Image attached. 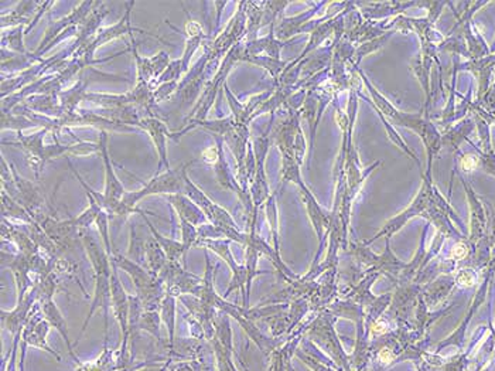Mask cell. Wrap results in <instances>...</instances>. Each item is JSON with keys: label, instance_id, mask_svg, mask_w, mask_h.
Here are the masks:
<instances>
[{"label": "cell", "instance_id": "6da1fadb", "mask_svg": "<svg viewBox=\"0 0 495 371\" xmlns=\"http://www.w3.org/2000/svg\"><path fill=\"white\" fill-rule=\"evenodd\" d=\"M198 159H194L191 162H187L179 168L170 169L167 172H163L160 175H156L152 177L142 189L135 190V191H127V194L123 196L122 203L127 206V208L134 214L138 213L139 208L136 206L149 196L155 194H162V196H169V194H177V193H184V177L187 175L188 168L195 163Z\"/></svg>", "mask_w": 495, "mask_h": 371}, {"label": "cell", "instance_id": "7a4b0ae2", "mask_svg": "<svg viewBox=\"0 0 495 371\" xmlns=\"http://www.w3.org/2000/svg\"><path fill=\"white\" fill-rule=\"evenodd\" d=\"M51 325L47 322V319L44 317L43 313V306L41 303L37 301L32 309L29 322L22 333V344H20V364H19V370L20 371H26V351L27 347H36L40 348L43 351H47L50 356H53L57 361H61V356L58 351L53 350L47 341V336L50 332Z\"/></svg>", "mask_w": 495, "mask_h": 371}, {"label": "cell", "instance_id": "3957f363", "mask_svg": "<svg viewBox=\"0 0 495 371\" xmlns=\"http://www.w3.org/2000/svg\"><path fill=\"white\" fill-rule=\"evenodd\" d=\"M34 221L41 225L46 234L57 244L61 254L72 249L79 238V229L74 227L70 220H58L51 214L40 211L33 215Z\"/></svg>", "mask_w": 495, "mask_h": 371}, {"label": "cell", "instance_id": "277c9868", "mask_svg": "<svg viewBox=\"0 0 495 371\" xmlns=\"http://www.w3.org/2000/svg\"><path fill=\"white\" fill-rule=\"evenodd\" d=\"M96 5H98L96 2H81L78 5V8H75L68 16H65L57 22H50V25L46 30L44 39L41 40L40 46L33 51V57L39 61H43L40 57L44 54L46 49L67 29L74 27V26L78 27L88 18V15L94 11V6H96Z\"/></svg>", "mask_w": 495, "mask_h": 371}, {"label": "cell", "instance_id": "5b68a950", "mask_svg": "<svg viewBox=\"0 0 495 371\" xmlns=\"http://www.w3.org/2000/svg\"><path fill=\"white\" fill-rule=\"evenodd\" d=\"M2 264L4 268H9L15 277L16 291H18V303L22 302L29 291L34 287V279L32 274V257H26L20 253L18 254H6L2 253Z\"/></svg>", "mask_w": 495, "mask_h": 371}, {"label": "cell", "instance_id": "8992f818", "mask_svg": "<svg viewBox=\"0 0 495 371\" xmlns=\"http://www.w3.org/2000/svg\"><path fill=\"white\" fill-rule=\"evenodd\" d=\"M141 130L146 131L149 134V137L152 138L156 152L159 155V163H158V169H156V175L163 173L162 170L166 169L170 170V162H169V156H167V139L172 138V134H169L166 123L163 120H160L159 118L155 116H148V118H142L141 122Z\"/></svg>", "mask_w": 495, "mask_h": 371}, {"label": "cell", "instance_id": "52a82bcc", "mask_svg": "<svg viewBox=\"0 0 495 371\" xmlns=\"http://www.w3.org/2000/svg\"><path fill=\"white\" fill-rule=\"evenodd\" d=\"M36 302H37V294L33 288L32 291H29V294L22 302L16 303L15 309L9 312L8 310L0 312V315H2L0 317H2L4 329H6L12 334V337L22 336Z\"/></svg>", "mask_w": 495, "mask_h": 371}, {"label": "cell", "instance_id": "ba28073f", "mask_svg": "<svg viewBox=\"0 0 495 371\" xmlns=\"http://www.w3.org/2000/svg\"><path fill=\"white\" fill-rule=\"evenodd\" d=\"M132 42V53L135 56V61H136V82H152L156 81L158 78H160V75L166 71V68L169 67L170 57L166 51H160L158 56H153L150 58L148 57H141L136 49V43L135 39L131 37Z\"/></svg>", "mask_w": 495, "mask_h": 371}, {"label": "cell", "instance_id": "9c48e42d", "mask_svg": "<svg viewBox=\"0 0 495 371\" xmlns=\"http://www.w3.org/2000/svg\"><path fill=\"white\" fill-rule=\"evenodd\" d=\"M99 155L102 156L103 166H105V189L103 194L108 200L112 201H122L123 196L127 194L125 187H123L122 182L117 179L113 165L108 152V132H99Z\"/></svg>", "mask_w": 495, "mask_h": 371}, {"label": "cell", "instance_id": "30bf717a", "mask_svg": "<svg viewBox=\"0 0 495 371\" xmlns=\"http://www.w3.org/2000/svg\"><path fill=\"white\" fill-rule=\"evenodd\" d=\"M11 168H12V173L15 177V183L18 187V203H20L23 207L27 208V211L32 214V217L40 211H43V206H44V196L40 190V187L33 183L32 180L25 179L23 176L19 175L16 166L11 162Z\"/></svg>", "mask_w": 495, "mask_h": 371}, {"label": "cell", "instance_id": "8fae6325", "mask_svg": "<svg viewBox=\"0 0 495 371\" xmlns=\"http://www.w3.org/2000/svg\"><path fill=\"white\" fill-rule=\"evenodd\" d=\"M110 260L117 267V270L125 271L129 275V278L134 282V287H135L136 292H141V291L155 285L159 281L158 275L152 274L148 268H145L143 265L135 263L129 257H125V256H120V254L115 253Z\"/></svg>", "mask_w": 495, "mask_h": 371}, {"label": "cell", "instance_id": "7c38bea8", "mask_svg": "<svg viewBox=\"0 0 495 371\" xmlns=\"http://www.w3.org/2000/svg\"><path fill=\"white\" fill-rule=\"evenodd\" d=\"M197 246H201V249H207V250H211L214 251L217 256H219L228 265L229 268L232 270L233 272V279L231 282V287L229 289L226 291L225 296H228L231 294V291H233L236 287L239 285H243V281L248 279V274L243 268H239L236 264H235V260L232 258L231 256V251H229V244L226 239H204V238H200L198 242H197Z\"/></svg>", "mask_w": 495, "mask_h": 371}, {"label": "cell", "instance_id": "4fadbf2b", "mask_svg": "<svg viewBox=\"0 0 495 371\" xmlns=\"http://www.w3.org/2000/svg\"><path fill=\"white\" fill-rule=\"evenodd\" d=\"M2 239L4 242L5 241L12 242L18 249V253L26 257H34L39 253H41L37 244L32 239L29 232L25 229V227L20 228L16 224H12L8 218H2Z\"/></svg>", "mask_w": 495, "mask_h": 371}, {"label": "cell", "instance_id": "5bb4252c", "mask_svg": "<svg viewBox=\"0 0 495 371\" xmlns=\"http://www.w3.org/2000/svg\"><path fill=\"white\" fill-rule=\"evenodd\" d=\"M163 197L174 208L179 218H184L195 227H200V225L210 222L207 215L204 214V211L193 200H190L184 193L169 194V196H163Z\"/></svg>", "mask_w": 495, "mask_h": 371}, {"label": "cell", "instance_id": "9a60e30c", "mask_svg": "<svg viewBox=\"0 0 495 371\" xmlns=\"http://www.w3.org/2000/svg\"><path fill=\"white\" fill-rule=\"evenodd\" d=\"M49 132H50L49 130H40L33 135H23L22 132H18V144L16 145H19L23 149V152L29 161L30 168L36 173V177L40 176L39 165H40V158H41L44 146H46L44 138Z\"/></svg>", "mask_w": 495, "mask_h": 371}, {"label": "cell", "instance_id": "2e32d148", "mask_svg": "<svg viewBox=\"0 0 495 371\" xmlns=\"http://www.w3.org/2000/svg\"><path fill=\"white\" fill-rule=\"evenodd\" d=\"M41 306H43V313H44V317L47 319V322L51 325V327H54V329L60 333V336H61L63 340L65 341L67 348H68V354L71 356L74 364H75L77 367L82 365L84 363L79 360V357H78L77 353L74 351V346H72L71 339H70V332H68L67 320H65V317L63 316V313H61L60 308L57 306V303L54 302V299L41 303Z\"/></svg>", "mask_w": 495, "mask_h": 371}, {"label": "cell", "instance_id": "e0dca14e", "mask_svg": "<svg viewBox=\"0 0 495 371\" xmlns=\"http://www.w3.org/2000/svg\"><path fill=\"white\" fill-rule=\"evenodd\" d=\"M106 4L101 2V6L98 9H94L88 18L78 26V33H77V37H75V42L74 44L70 47L72 54L81 47L84 46L85 43H88L89 40H92L96 33L99 32L101 29V23L102 20L105 19V16L109 13V9L105 8Z\"/></svg>", "mask_w": 495, "mask_h": 371}, {"label": "cell", "instance_id": "ac0fdd59", "mask_svg": "<svg viewBox=\"0 0 495 371\" xmlns=\"http://www.w3.org/2000/svg\"><path fill=\"white\" fill-rule=\"evenodd\" d=\"M138 214H141V215H142V218L145 220V222L148 224V227H149V229H150L152 235L156 238V241L160 244V246L163 249V251L166 253L167 260H169V261H177V263H181V264L187 268V261H186V258H187V253H186V250H184V245H183V242H181V241H177V239H174V238H170V237H166V235L160 234V232L155 228L153 222L148 218V215H145V211L139 210V211H138Z\"/></svg>", "mask_w": 495, "mask_h": 371}, {"label": "cell", "instance_id": "d6986e66", "mask_svg": "<svg viewBox=\"0 0 495 371\" xmlns=\"http://www.w3.org/2000/svg\"><path fill=\"white\" fill-rule=\"evenodd\" d=\"M30 111L60 119L67 111L60 103L57 95H44V94H34L25 99L23 102Z\"/></svg>", "mask_w": 495, "mask_h": 371}, {"label": "cell", "instance_id": "ffe728a7", "mask_svg": "<svg viewBox=\"0 0 495 371\" xmlns=\"http://www.w3.org/2000/svg\"><path fill=\"white\" fill-rule=\"evenodd\" d=\"M41 4L43 2H19L11 13L2 15V29L18 27L25 25H27L29 27L32 25L30 22H33L36 18L34 12H39Z\"/></svg>", "mask_w": 495, "mask_h": 371}, {"label": "cell", "instance_id": "44dd1931", "mask_svg": "<svg viewBox=\"0 0 495 371\" xmlns=\"http://www.w3.org/2000/svg\"><path fill=\"white\" fill-rule=\"evenodd\" d=\"M186 32H187V42H186V47H184V53L181 60L183 64V74H187L190 71V61L193 58V56L195 54V51L198 50V47L201 46L202 40L205 39V34L201 30V25L195 20H193L188 16V22L186 25Z\"/></svg>", "mask_w": 495, "mask_h": 371}, {"label": "cell", "instance_id": "7402d4cb", "mask_svg": "<svg viewBox=\"0 0 495 371\" xmlns=\"http://www.w3.org/2000/svg\"><path fill=\"white\" fill-rule=\"evenodd\" d=\"M162 316H160V312L159 310H153V312H146L143 310L142 316L139 317V322L135 327V332L131 334V340L132 341V347L135 346V339L138 337L139 332H146L149 333L155 340H156V344L162 343L165 339L162 337Z\"/></svg>", "mask_w": 495, "mask_h": 371}, {"label": "cell", "instance_id": "603a6c76", "mask_svg": "<svg viewBox=\"0 0 495 371\" xmlns=\"http://www.w3.org/2000/svg\"><path fill=\"white\" fill-rule=\"evenodd\" d=\"M145 258H146V268L155 274L159 275V272L163 270V267L167 264V256L163 251L160 244L156 241L153 235H150L148 239H145Z\"/></svg>", "mask_w": 495, "mask_h": 371}, {"label": "cell", "instance_id": "cb8c5ba5", "mask_svg": "<svg viewBox=\"0 0 495 371\" xmlns=\"http://www.w3.org/2000/svg\"><path fill=\"white\" fill-rule=\"evenodd\" d=\"M86 87H88V81L86 80H79L77 81V84H74L71 88L61 91L58 95L60 103L63 105V108L67 112H75L78 109V105L81 101H85L86 98Z\"/></svg>", "mask_w": 495, "mask_h": 371}, {"label": "cell", "instance_id": "d4e9b609", "mask_svg": "<svg viewBox=\"0 0 495 371\" xmlns=\"http://www.w3.org/2000/svg\"><path fill=\"white\" fill-rule=\"evenodd\" d=\"M2 218L16 220L23 224H33L34 222V218L27 211V208L23 207L20 203H18L15 199H12L4 190H2Z\"/></svg>", "mask_w": 495, "mask_h": 371}, {"label": "cell", "instance_id": "484cf974", "mask_svg": "<svg viewBox=\"0 0 495 371\" xmlns=\"http://www.w3.org/2000/svg\"><path fill=\"white\" fill-rule=\"evenodd\" d=\"M57 272H50L49 275H44V277H33L34 279V291L37 294V301L40 303H44V302H49V301H53L54 298V294L57 291Z\"/></svg>", "mask_w": 495, "mask_h": 371}, {"label": "cell", "instance_id": "4316f807", "mask_svg": "<svg viewBox=\"0 0 495 371\" xmlns=\"http://www.w3.org/2000/svg\"><path fill=\"white\" fill-rule=\"evenodd\" d=\"M240 60L266 68L276 82L279 80V74L282 75L285 68H286V63H283L281 60H276V58H272L269 56H246V54H242Z\"/></svg>", "mask_w": 495, "mask_h": 371}, {"label": "cell", "instance_id": "83f0119b", "mask_svg": "<svg viewBox=\"0 0 495 371\" xmlns=\"http://www.w3.org/2000/svg\"><path fill=\"white\" fill-rule=\"evenodd\" d=\"M26 36V29L25 26H18L11 29L8 33L2 34V49H8L12 50L13 53L18 54H29L26 51L25 43H23V37Z\"/></svg>", "mask_w": 495, "mask_h": 371}, {"label": "cell", "instance_id": "f1b7e54d", "mask_svg": "<svg viewBox=\"0 0 495 371\" xmlns=\"http://www.w3.org/2000/svg\"><path fill=\"white\" fill-rule=\"evenodd\" d=\"M37 127L36 123L29 119L25 115H19L15 112H2V130H13L16 132H22L23 130H29V128H34Z\"/></svg>", "mask_w": 495, "mask_h": 371}, {"label": "cell", "instance_id": "f546056e", "mask_svg": "<svg viewBox=\"0 0 495 371\" xmlns=\"http://www.w3.org/2000/svg\"><path fill=\"white\" fill-rule=\"evenodd\" d=\"M129 237H131V242H129V251H128V257L131 260H134L135 263L143 265V263L146 261L145 258V241L142 238H139L138 232H136V227L134 224H131L129 228ZM145 267V265H143ZM146 268V267H145Z\"/></svg>", "mask_w": 495, "mask_h": 371}, {"label": "cell", "instance_id": "4dcf8cb0", "mask_svg": "<svg viewBox=\"0 0 495 371\" xmlns=\"http://www.w3.org/2000/svg\"><path fill=\"white\" fill-rule=\"evenodd\" d=\"M180 221V234H181V242L184 245L186 253H188L193 246H197V242L200 239L198 234V227L193 225L184 218H179Z\"/></svg>", "mask_w": 495, "mask_h": 371}, {"label": "cell", "instance_id": "1f68e13d", "mask_svg": "<svg viewBox=\"0 0 495 371\" xmlns=\"http://www.w3.org/2000/svg\"><path fill=\"white\" fill-rule=\"evenodd\" d=\"M179 82L174 81V82H167V84H162L159 85L155 92H153V98H155V102H162L167 98L172 96V94H174L176 91H179Z\"/></svg>", "mask_w": 495, "mask_h": 371}, {"label": "cell", "instance_id": "d6a6232c", "mask_svg": "<svg viewBox=\"0 0 495 371\" xmlns=\"http://www.w3.org/2000/svg\"><path fill=\"white\" fill-rule=\"evenodd\" d=\"M169 371H202L200 361L197 360H177L170 363Z\"/></svg>", "mask_w": 495, "mask_h": 371}, {"label": "cell", "instance_id": "836d02e7", "mask_svg": "<svg viewBox=\"0 0 495 371\" xmlns=\"http://www.w3.org/2000/svg\"><path fill=\"white\" fill-rule=\"evenodd\" d=\"M184 319L186 322L188 323L190 326V336L191 337H195V339H205V334H204V327L201 325V322H198L194 316H191L188 312L184 315ZM207 340V339H205Z\"/></svg>", "mask_w": 495, "mask_h": 371}, {"label": "cell", "instance_id": "e575fe53", "mask_svg": "<svg viewBox=\"0 0 495 371\" xmlns=\"http://www.w3.org/2000/svg\"><path fill=\"white\" fill-rule=\"evenodd\" d=\"M457 281L460 282V285L471 287V285L474 284V281H475V275H474L472 272H470V271H464V272H461V274L458 275V279H457Z\"/></svg>", "mask_w": 495, "mask_h": 371}, {"label": "cell", "instance_id": "d590c367", "mask_svg": "<svg viewBox=\"0 0 495 371\" xmlns=\"http://www.w3.org/2000/svg\"><path fill=\"white\" fill-rule=\"evenodd\" d=\"M467 254V249H465V245L464 244H457L454 249H453V257L457 258V260H461L464 258Z\"/></svg>", "mask_w": 495, "mask_h": 371}, {"label": "cell", "instance_id": "8d00e7d4", "mask_svg": "<svg viewBox=\"0 0 495 371\" xmlns=\"http://www.w3.org/2000/svg\"><path fill=\"white\" fill-rule=\"evenodd\" d=\"M475 165H477V161L472 156H465L461 161V166L464 170H471L475 168Z\"/></svg>", "mask_w": 495, "mask_h": 371}, {"label": "cell", "instance_id": "74e56055", "mask_svg": "<svg viewBox=\"0 0 495 371\" xmlns=\"http://www.w3.org/2000/svg\"><path fill=\"white\" fill-rule=\"evenodd\" d=\"M378 358H380L382 363H391L392 358H394V354H392L391 350L382 348V350L380 351V354H378Z\"/></svg>", "mask_w": 495, "mask_h": 371}, {"label": "cell", "instance_id": "f35d334b", "mask_svg": "<svg viewBox=\"0 0 495 371\" xmlns=\"http://www.w3.org/2000/svg\"><path fill=\"white\" fill-rule=\"evenodd\" d=\"M385 330H387V323L382 322L381 319L374 323V332L375 333H385Z\"/></svg>", "mask_w": 495, "mask_h": 371}]
</instances>
